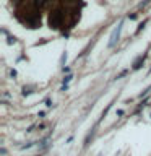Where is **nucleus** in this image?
I'll return each mask as SVG.
<instances>
[{
	"label": "nucleus",
	"mask_w": 151,
	"mask_h": 156,
	"mask_svg": "<svg viewBox=\"0 0 151 156\" xmlns=\"http://www.w3.org/2000/svg\"><path fill=\"white\" fill-rule=\"evenodd\" d=\"M65 60H67V52H63V54H62V60H60V62H62V64H63V62H65Z\"/></svg>",
	"instance_id": "11"
},
{
	"label": "nucleus",
	"mask_w": 151,
	"mask_h": 156,
	"mask_svg": "<svg viewBox=\"0 0 151 156\" xmlns=\"http://www.w3.org/2000/svg\"><path fill=\"white\" fill-rule=\"evenodd\" d=\"M62 20H63V15H62L60 10L52 11L50 16H49V26L50 28H54V29H57V28L62 25Z\"/></svg>",
	"instance_id": "1"
},
{
	"label": "nucleus",
	"mask_w": 151,
	"mask_h": 156,
	"mask_svg": "<svg viewBox=\"0 0 151 156\" xmlns=\"http://www.w3.org/2000/svg\"><path fill=\"white\" fill-rule=\"evenodd\" d=\"M45 106H47V107L52 106V101H50V98H47V99H45Z\"/></svg>",
	"instance_id": "10"
},
{
	"label": "nucleus",
	"mask_w": 151,
	"mask_h": 156,
	"mask_svg": "<svg viewBox=\"0 0 151 156\" xmlns=\"http://www.w3.org/2000/svg\"><path fill=\"white\" fill-rule=\"evenodd\" d=\"M33 145H34V143H33V141H29V143H26V145H21L20 148H21V150H28V148H31Z\"/></svg>",
	"instance_id": "7"
},
{
	"label": "nucleus",
	"mask_w": 151,
	"mask_h": 156,
	"mask_svg": "<svg viewBox=\"0 0 151 156\" xmlns=\"http://www.w3.org/2000/svg\"><path fill=\"white\" fill-rule=\"evenodd\" d=\"M128 18H130V20H136V15L135 13H133V15H128Z\"/></svg>",
	"instance_id": "14"
},
{
	"label": "nucleus",
	"mask_w": 151,
	"mask_h": 156,
	"mask_svg": "<svg viewBox=\"0 0 151 156\" xmlns=\"http://www.w3.org/2000/svg\"><path fill=\"white\" fill-rule=\"evenodd\" d=\"M145 60H146V54H143V56L138 57V59L133 62V70H138V68H141V65H143V62H145Z\"/></svg>",
	"instance_id": "3"
},
{
	"label": "nucleus",
	"mask_w": 151,
	"mask_h": 156,
	"mask_svg": "<svg viewBox=\"0 0 151 156\" xmlns=\"http://www.w3.org/2000/svg\"><path fill=\"white\" fill-rule=\"evenodd\" d=\"M31 93H33V88H31V86H25L23 91H21V94H23V96H29Z\"/></svg>",
	"instance_id": "5"
},
{
	"label": "nucleus",
	"mask_w": 151,
	"mask_h": 156,
	"mask_svg": "<svg viewBox=\"0 0 151 156\" xmlns=\"http://www.w3.org/2000/svg\"><path fill=\"white\" fill-rule=\"evenodd\" d=\"M42 3H44V0H33V5L34 7H41Z\"/></svg>",
	"instance_id": "9"
},
{
	"label": "nucleus",
	"mask_w": 151,
	"mask_h": 156,
	"mask_svg": "<svg viewBox=\"0 0 151 156\" xmlns=\"http://www.w3.org/2000/svg\"><path fill=\"white\" fill-rule=\"evenodd\" d=\"M37 156H41V155H37Z\"/></svg>",
	"instance_id": "16"
},
{
	"label": "nucleus",
	"mask_w": 151,
	"mask_h": 156,
	"mask_svg": "<svg viewBox=\"0 0 151 156\" xmlns=\"http://www.w3.org/2000/svg\"><path fill=\"white\" fill-rule=\"evenodd\" d=\"M68 90V85H62V91H67Z\"/></svg>",
	"instance_id": "15"
},
{
	"label": "nucleus",
	"mask_w": 151,
	"mask_h": 156,
	"mask_svg": "<svg viewBox=\"0 0 151 156\" xmlns=\"http://www.w3.org/2000/svg\"><path fill=\"white\" fill-rule=\"evenodd\" d=\"M146 25H148V20H145L143 23H140V26H138V29H136V34H138L140 31H143V29H145V26H146Z\"/></svg>",
	"instance_id": "6"
},
{
	"label": "nucleus",
	"mask_w": 151,
	"mask_h": 156,
	"mask_svg": "<svg viewBox=\"0 0 151 156\" xmlns=\"http://www.w3.org/2000/svg\"><path fill=\"white\" fill-rule=\"evenodd\" d=\"M62 72H63V73H68V72H70V68H68V67H63V68H62Z\"/></svg>",
	"instance_id": "13"
},
{
	"label": "nucleus",
	"mask_w": 151,
	"mask_h": 156,
	"mask_svg": "<svg viewBox=\"0 0 151 156\" xmlns=\"http://www.w3.org/2000/svg\"><path fill=\"white\" fill-rule=\"evenodd\" d=\"M71 78H73V76H71V75H67L65 78H63V85H68V83H70V81H71Z\"/></svg>",
	"instance_id": "8"
},
{
	"label": "nucleus",
	"mask_w": 151,
	"mask_h": 156,
	"mask_svg": "<svg viewBox=\"0 0 151 156\" xmlns=\"http://www.w3.org/2000/svg\"><path fill=\"white\" fill-rule=\"evenodd\" d=\"M10 75L15 78V76H16V70H13V68H11V70H10Z\"/></svg>",
	"instance_id": "12"
},
{
	"label": "nucleus",
	"mask_w": 151,
	"mask_h": 156,
	"mask_svg": "<svg viewBox=\"0 0 151 156\" xmlns=\"http://www.w3.org/2000/svg\"><path fill=\"white\" fill-rule=\"evenodd\" d=\"M122 26H124V21H120V23L114 28V31H112V34H111V41H109V49H112V47L117 44V41H119L120 33H122Z\"/></svg>",
	"instance_id": "2"
},
{
	"label": "nucleus",
	"mask_w": 151,
	"mask_h": 156,
	"mask_svg": "<svg viewBox=\"0 0 151 156\" xmlns=\"http://www.w3.org/2000/svg\"><path fill=\"white\" fill-rule=\"evenodd\" d=\"M49 141H50V137H45L44 140L41 141V150H45V148H47V146H49Z\"/></svg>",
	"instance_id": "4"
}]
</instances>
